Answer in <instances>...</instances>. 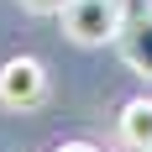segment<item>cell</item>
I'll use <instances>...</instances> for the list:
<instances>
[{"label": "cell", "mask_w": 152, "mask_h": 152, "mask_svg": "<svg viewBox=\"0 0 152 152\" xmlns=\"http://www.w3.org/2000/svg\"><path fill=\"white\" fill-rule=\"evenodd\" d=\"M58 21L79 47H105V42H121L126 5L121 0H68Z\"/></svg>", "instance_id": "obj_1"}, {"label": "cell", "mask_w": 152, "mask_h": 152, "mask_svg": "<svg viewBox=\"0 0 152 152\" xmlns=\"http://www.w3.org/2000/svg\"><path fill=\"white\" fill-rule=\"evenodd\" d=\"M47 100V68L42 58H31V53H16V58L0 63V110H16V115H26Z\"/></svg>", "instance_id": "obj_2"}, {"label": "cell", "mask_w": 152, "mask_h": 152, "mask_svg": "<svg viewBox=\"0 0 152 152\" xmlns=\"http://www.w3.org/2000/svg\"><path fill=\"white\" fill-rule=\"evenodd\" d=\"M121 53H126V63H131L142 79H152V11L126 16V26H121Z\"/></svg>", "instance_id": "obj_3"}, {"label": "cell", "mask_w": 152, "mask_h": 152, "mask_svg": "<svg viewBox=\"0 0 152 152\" xmlns=\"http://www.w3.org/2000/svg\"><path fill=\"white\" fill-rule=\"evenodd\" d=\"M121 142H126V152L152 147V100L147 94H137V100L121 105Z\"/></svg>", "instance_id": "obj_4"}, {"label": "cell", "mask_w": 152, "mask_h": 152, "mask_svg": "<svg viewBox=\"0 0 152 152\" xmlns=\"http://www.w3.org/2000/svg\"><path fill=\"white\" fill-rule=\"evenodd\" d=\"M63 5L68 0H21V11H31V16H63Z\"/></svg>", "instance_id": "obj_5"}, {"label": "cell", "mask_w": 152, "mask_h": 152, "mask_svg": "<svg viewBox=\"0 0 152 152\" xmlns=\"http://www.w3.org/2000/svg\"><path fill=\"white\" fill-rule=\"evenodd\" d=\"M53 152H100L94 142H63V147H53Z\"/></svg>", "instance_id": "obj_6"}, {"label": "cell", "mask_w": 152, "mask_h": 152, "mask_svg": "<svg viewBox=\"0 0 152 152\" xmlns=\"http://www.w3.org/2000/svg\"><path fill=\"white\" fill-rule=\"evenodd\" d=\"M137 152H152V147H137Z\"/></svg>", "instance_id": "obj_7"}]
</instances>
